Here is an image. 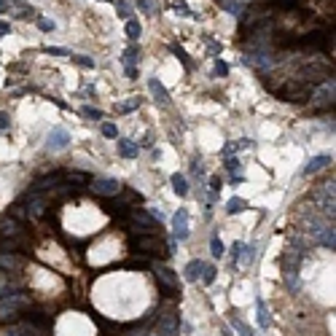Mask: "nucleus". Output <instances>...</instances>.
Returning a JSON list of instances; mask_svg holds the SVG:
<instances>
[{
	"instance_id": "f257e3e1",
	"label": "nucleus",
	"mask_w": 336,
	"mask_h": 336,
	"mask_svg": "<svg viewBox=\"0 0 336 336\" xmlns=\"http://www.w3.org/2000/svg\"><path fill=\"white\" fill-rule=\"evenodd\" d=\"M30 296L27 293H3L0 296V326L8 320H16L25 309H30Z\"/></svg>"
},
{
	"instance_id": "1a4fd4ad",
	"label": "nucleus",
	"mask_w": 336,
	"mask_h": 336,
	"mask_svg": "<svg viewBox=\"0 0 336 336\" xmlns=\"http://www.w3.org/2000/svg\"><path fill=\"white\" fill-rule=\"evenodd\" d=\"M156 280H159V285L167 290V296H172L178 290V275L169 266H156Z\"/></svg>"
},
{
	"instance_id": "58836bf2",
	"label": "nucleus",
	"mask_w": 336,
	"mask_h": 336,
	"mask_svg": "<svg viewBox=\"0 0 336 336\" xmlns=\"http://www.w3.org/2000/svg\"><path fill=\"white\" fill-rule=\"evenodd\" d=\"M127 336H145V323L143 326H135L132 331H127Z\"/></svg>"
},
{
	"instance_id": "a211bd4d",
	"label": "nucleus",
	"mask_w": 336,
	"mask_h": 336,
	"mask_svg": "<svg viewBox=\"0 0 336 336\" xmlns=\"http://www.w3.org/2000/svg\"><path fill=\"white\" fill-rule=\"evenodd\" d=\"M118 153H121L124 159H135L138 156V143H132V140H118Z\"/></svg>"
},
{
	"instance_id": "ddd939ff",
	"label": "nucleus",
	"mask_w": 336,
	"mask_h": 336,
	"mask_svg": "<svg viewBox=\"0 0 336 336\" xmlns=\"http://www.w3.org/2000/svg\"><path fill=\"white\" fill-rule=\"evenodd\" d=\"M25 266V258L19 253H0V272H19Z\"/></svg>"
},
{
	"instance_id": "e433bc0d",
	"label": "nucleus",
	"mask_w": 336,
	"mask_h": 336,
	"mask_svg": "<svg viewBox=\"0 0 336 336\" xmlns=\"http://www.w3.org/2000/svg\"><path fill=\"white\" fill-rule=\"evenodd\" d=\"M175 11H178L180 16H191V8L186 3H175Z\"/></svg>"
},
{
	"instance_id": "cd10ccee",
	"label": "nucleus",
	"mask_w": 336,
	"mask_h": 336,
	"mask_svg": "<svg viewBox=\"0 0 336 336\" xmlns=\"http://www.w3.org/2000/svg\"><path fill=\"white\" fill-rule=\"evenodd\" d=\"M138 105H140V100H135V97H132V100H127V102H118L116 113H129V111H135Z\"/></svg>"
},
{
	"instance_id": "b1692460",
	"label": "nucleus",
	"mask_w": 336,
	"mask_h": 336,
	"mask_svg": "<svg viewBox=\"0 0 336 336\" xmlns=\"http://www.w3.org/2000/svg\"><path fill=\"white\" fill-rule=\"evenodd\" d=\"M140 32H143L140 22H138V19H127V38H129V41H138Z\"/></svg>"
},
{
	"instance_id": "6e6552de",
	"label": "nucleus",
	"mask_w": 336,
	"mask_h": 336,
	"mask_svg": "<svg viewBox=\"0 0 336 336\" xmlns=\"http://www.w3.org/2000/svg\"><path fill=\"white\" fill-rule=\"evenodd\" d=\"M89 189H92L97 196H116V194L121 191V183L113 180V178H94Z\"/></svg>"
},
{
	"instance_id": "473e14b6",
	"label": "nucleus",
	"mask_w": 336,
	"mask_h": 336,
	"mask_svg": "<svg viewBox=\"0 0 336 336\" xmlns=\"http://www.w3.org/2000/svg\"><path fill=\"white\" fill-rule=\"evenodd\" d=\"M102 135L113 140V138H116V135H118V132H116V124H111V121H108V124H102Z\"/></svg>"
},
{
	"instance_id": "72a5a7b5",
	"label": "nucleus",
	"mask_w": 336,
	"mask_h": 336,
	"mask_svg": "<svg viewBox=\"0 0 336 336\" xmlns=\"http://www.w3.org/2000/svg\"><path fill=\"white\" fill-rule=\"evenodd\" d=\"M38 27H41L43 32H51V30H54V22H51V19H38Z\"/></svg>"
},
{
	"instance_id": "2eb2a0df",
	"label": "nucleus",
	"mask_w": 336,
	"mask_h": 336,
	"mask_svg": "<svg viewBox=\"0 0 336 336\" xmlns=\"http://www.w3.org/2000/svg\"><path fill=\"white\" fill-rule=\"evenodd\" d=\"M148 89H151L153 100H156L159 105H167V102H169V94H167V89L162 86V81H159V78H148Z\"/></svg>"
},
{
	"instance_id": "412c9836",
	"label": "nucleus",
	"mask_w": 336,
	"mask_h": 336,
	"mask_svg": "<svg viewBox=\"0 0 336 336\" xmlns=\"http://www.w3.org/2000/svg\"><path fill=\"white\" fill-rule=\"evenodd\" d=\"M221 5H224L231 16H242L245 14V3H242V0H221Z\"/></svg>"
},
{
	"instance_id": "c756f323",
	"label": "nucleus",
	"mask_w": 336,
	"mask_h": 336,
	"mask_svg": "<svg viewBox=\"0 0 336 336\" xmlns=\"http://www.w3.org/2000/svg\"><path fill=\"white\" fill-rule=\"evenodd\" d=\"M210 250H213L215 258H221V255H224V242H221L218 237H213V242H210Z\"/></svg>"
},
{
	"instance_id": "9b49d317",
	"label": "nucleus",
	"mask_w": 336,
	"mask_h": 336,
	"mask_svg": "<svg viewBox=\"0 0 336 336\" xmlns=\"http://www.w3.org/2000/svg\"><path fill=\"white\" fill-rule=\"evenodd\" d=\"M172 234H175V240H186L189 237V213L186 210H178L172 215Z\"/></svg>"
},
{
	"instance_id": "f03ea898",
	"label": "nucleus",
	"mask_w": 336,
	"mask_h": 336,
	"mask_svg": "<svg viewBox=\"0 0 336 336\" xmlns=\"http://www.w3.org/2000/svg\"><path fill=\"white\" fill-rule=\"evenodd\" d=\"M0 240H27L25 224L11 218V215H5V218L0 221Z\"/></svg>"
},
{
	"instance_id": "393cba45",
	"label": "nucleus",
	"mask_w": 336,
	"mask_h": 336,
	"mask_svg": "<svg viewBox=\"0 0 336 336\" xmlns=\"http://www.w3.org/2000/svg\"><path fill=\"white\" fill-rule=\"evenodd\" d=\"M255 307H258V326L261 328H266V326H269V312H266V307H264V301H255Z\"/></svg>"
},
{
	"instance_id": "7c9ffc66",
	"label": "nucleus",
	"mask_w": 336,
	"mask_h": 336,
	"mask_svg": "<svg viewBox=\"0 0 336 336\" xmlns=\"http://www.w3.org/2000/svg\"><path fill=\"white\" fill-rule=\"evenodd\" d=\"M81 113H84V116H86V118H97V121H100V118H102V111H97V108H92V105H86Z\"/></svg>"
},
{
	"instance_id": "c85d7f7f",
	"label": "nucleus",
	"mask_w": 336,
	"mask_h": 336,
	"mask_svg": "<svg viewBox=\"0 0 336 336\" xmlns=\"http://www.w3.org/2000/svg\"><path fill=\"white\" fill-rule=\"evenodd\" d=\"M70 59L81 67H94V59H89V56H84V54H70Z\"/></svg>"
},
{
	"instance_id": "4be33fe9",
	"label": "nucleus",
	"mask_w": 336,
	"mask_h": 336,
	"mask_svg": "<svg viewBox=\"0 0 336 336\" xmlns=\"http://www.w3.org/2000/svg\"><path fill=\"white\" fill-rule=\"evenodd\" d=\"M169 180H172V189H175V194H178V196H186V194H189V183H186V178H183L180 172H175Z\"/></svg>"
},
{
	"instance_id": "5701e85b",
	"label": "nucleus",
	"mask_w": 336,
	"mask_h": 336,
	"mask_svg": "<svg viewBox=\"0 0 336 336\" xmlns=\"http://www.w3.org/2000/svg\"><path fill=\"white\" fill-rule=\"evenodd\" d=\"M124 65L127 67L140 65V46H129L127 51H124Z\"/></svg>"
},
{
	"instance_id": "f704fd0d",
	"label": "nucleus",
	"mask_w": 336,
	"mask_h": 336,
	"mask_svg": "<svg viewBox=\"0 0 336 336\" xmlns=\"http://www.w3.org/2000/svg\"><path fill=\"white\" fill-rule=\"evenodd\" d=\"M215 73H218V76H226V73H229V65H226L224 59H218L215 62Z\"/></svg>"
},
{
	"instance_id": "37998d69",
	"label": "nucleus",
	"mask_w": 336,
	"mask_h": 336,
	"mask_svg": "<svg viewBox=\"0 0 336 336\" xmlns=\"http://www.w3.org/2000/svg\"><path fill=\"white\" fill-rule=\"evenodd\" d=\"M8 30H11L8 22H0V35H8Z\"/></svg>"
},
{
	"instance_id": "7ed1b4c3",
	"label": "nucleus",
	"mask_w": 336,
	"mask_h": 336,
	"mask_svg": "<svg viewBox=\"0 0 336 336\" xmlns=\"http://www.w3.org/2000/svg\"><path fill=\"white\" fill-rule=\"evenodd\" d=\"M245 65L255 67V70H269L272 65H275V56L269 54L266 49H255V51H248V54L242 56Z\"/></svg>"
},
{
	"instance_id": "79ce46f5",
	"label": "nucleus",
	"mask_w": 336,
	"mask_h": 336,
	"mask_svg": "<svg viewBox=\"0 0 336 336\" xmlns=\"http://www.w3.org/2000/svg\"><path fill=\"white\" fill-rule=\"evenodd\" d=\"M226 167H229L231 172H237V169H240V162H237V159H229V162H226Z\"/></svg>"
},
{
	"instance_id": "423d86ee",
	"label": "nucleus",
	"mask_w": 336,
	"mask_h": 336,
	"mask_svg": "<svg viewBox=\"0 0 336 336\" xmlns=\"http://www.w3.org/2000/svg\"><path fill=\"white\" fill-rule=\"evenodd\" d=\"M277 94H280L282 100H290V102H307L309 100V86H304V84H299V81H288V86L280 89Z\"/></svg>"
},
{
	"instance_id": "a18cd8bd",
	"label": "nucleus",
	"mask_w": 336,
	"mask_h": 336,
	"mask_svg": "<svg viewBox=\"0 0 336 336\" xmlns=\"http://www.w3.org/2000/svg\"><path fill=\"white\" fill-rule=\"evenodd\" d=\"M127 76L129 78H138V67H127Z\"/></svg>"
},
{
	"instance_id": "6ab92c4d",
	"label": "nucleus",
	"mask_w": 336,
	"mask_h": 336,
	"mask_svg": "<svg viewBox=\"0 0 336 336\" xmlns=\"http://www.w3.org/2000/svg\"><path fill=\"white\" fill-rule=\"evenodd\" d=\"M255 258V248L253 245H245V248H240V253H237V261H240L242 266H250Z\"/></svg>"
},
{
	"instance_id": "39448f33",
	"label": "nucleus",
	"mask_w": 336,
	"mask_h": 336,
	"mask_svg": "<svg viewBox=\"0 0 336 336\" xmlns=\"http://www.w3.org/2000/svg\"><path fill=\"white\" fill-rule=\"evenodd\" d=\"M135 253H143V255H164V242L159 237H138L135 242Z\"/></svg>"
},
{
	"instance_id": "c03bdc74",
	"label": "nucleus",
	"mask_w": 336,
	"mask_h": 336,
	"mask_svg": "<svg viewBox=\"0 0 336 336\" xmlns=\"http://www.w3.org/2000/svg\"><path fill=\"white\" fill-rule=\"evenodd\" d=\"M210 186H213V191H221V178H213V180H210Z\"/></svg>"
},
{
	"instance_id": "de8ad7c7",
	"label": "nucleus",
	"mask_w": 336,
	"mask_h": 336,
	"mask_svg": "<svg viewBox=\"0 0 336 336\" xmlns=\"http://www.w3.org/2000/svg\"><path fill=\"white\" fill-rule=\"evenodd\" d=\"M148 336H159V334H156V331H153V334H148Z\"/></svg>"
},
{
	"instance_id": "a19ab883",
	"label": "nucleus",
	"mask_w": 336,
	"mask_h": 336,
	"mask_svg": "<svg viewBox=\"0 0 336 336\" xmlns=\"http://www.w3.org/2000/svg\"><path fill=\"white\" fill-rule=\"evenodd\" d=\"M138 5L145 11V14H151V8H153V5H151V0H138Z\"/></svg>"
},
{
	"instance_id": "dca6fc26",
	"label": "nucleus",
	"mask_w": 336,
	"mask_h": 336,
	"mask_svg": "<svg viewBox=\"0 0 336 336\" xmlns=\"http://www.w3.org/2000/svg\"><path fill=\"white\" fill-rule=\"evenodd\" d=\"M326 164H331V156H315V159H309L307 162V167H304V175H315V172H320Z\"/></svg>"
},
{
	"instance_id": "c9c22d12",
	"label": "nucleus",
	"mask_w": 336,
	"mask_h": 336,
	"mask_svg": "<svg viewBox=\"0 0 336 336\" xmlns=\"http://www.w3.org/2000/svg\"><path fill=\"white\" fill-rule=\"evenodd\" d=\"M231 323H234V328H237V331H240L242 336H253V331H250V328H248V326H242V323H240V320H231Z\"/></svg>"
},
{
	"instance_id": "f3484780",
	"label": "nucleus",
	"mask_w": 336,
	"mask_h": 336,
	"mask_svg": "<svg viewBox=\"0 0 336 336\" xmlns=\"http://www.w3.org/2000/svg\"><path fill=\"white\" fill-rule=\"evenodd\" d=\"M202 266H204V261H199V258L189 261V266H186V280H189V282H196L199 275H202Z\"/></svg>"
},
{
	"instance_id": "4c0bfd02",
	"label": "nucleus",
	"mask_w": 336,
	"mask_h": 336,
	"mask_svg": "<svg viewBox=\"0 0 336 336\" xmlns=\"http://www.w3.org/2000/svg\"><path fill=\"white\" fill-rule=\"evenodd\" d=\"M172 51H175V54H178V59L183 62L186 67H191V62H189V56H186V51H183V49H172Z\"/></svg>"
},
{
	"instance_id": "09e8293b",
	"label": "nucleus",
	"mask_w": 336,
	"mask_h": 336,
	"mask_svg": "<svg viewBox=\"0 0 336 336\" xmlns=\"http://www.w3.org/2000/svg\"><path fill=\"white\" fill-rule=\"evenodd\" d=\"M102 3H113V0H102Z\"/></svg>"
},
{
	"instance_id": "9d476101",
	"label": "nucleus",
	"mask_w": 336,
	"mask_h": 336,
	"mask_svg": "<svg viewBox=\"0 0 336 336\" xmlns=\"http://www.w3.org/2000/svg\"><path fill=\"white\" fill-rule=\"evenodd\" d=\"M67 143H70V135H67V129H62V127H54L49 132V151H65Z\"/></svg>"
},
{
	"instance_id": "a878e982",
	"label": "nucleus",
	"mask_w": 336,
	"mask_h": 336,
	"mask_svg": "<svg viewBox=\"0 0 336 336\" xmlns=\"http://www.w3.org/2000/svg\"><path fill=\"white\" fill-rule=\"evenodd\" d=\"M202 272H204V275H202V282H204V285H213L215 272H218V269H215L213 264H204V266H202Z\"/></svg>"
},
{
	"instance_id": "ea45409f",
	"label": "nucleus",
	"mask_w": 336,
	"mask_h": 336,
	"mask_svg": "<svg viewBox=\"0 0 336 336\" xmlns=\"http://www.w3.org/2000/svg\"><path fill=\"white\" fill-rule=\"evenodd\" d=\"M8 121H11V118H8V113H5V111H0V132H3L5 127H8Z\"/></svg>"
},
{
	"instance_id": "aec40b11",
	"label": "nucleus",
	"mask_w": 336,
	"mask_h": 336,
	"mask_svg": "<svg viewBox=\"0 0 336 336\" xmlns=\"http://www.w3.org/2000/svg\"><path fill=\"white\" fill-rule=\"evenodd\" d=\"M242 210H248V202L240 196H231L229 202H226V213L229 215H237V213H242Z\"/></svg>"
},
{
	"instance_id": "bb28decb",
	"label": "nucleus",
	"mask_w": 336,
	"mask_h": 336,
	"mask_svg": "<svg viewBox=\"0 0 336 336\" xmlns=\"http://www.w3.org/2000/svg\"><path fill=\"white\" fill-rule=\"evenodd\" d=\"M113 3H116L118 16H121V19H129V14H132V5H129L127 0H113Z\"/></svg>"
},
{
	"instance_id": "4468645a",
	"label": "nucleus",
	"mask_w": 336,
	"mask_h": 336,
	"mask_svg": "<svg viewBox=\"0 0 336 336\" xmlns=\"http://www.w3.org/2000/svg\"><path fill=\"white\" fill-rule=\"evenodd\" d=\"M49 207V199L43 196V194H32L30 202H27V213H30V218H41L43 213H46Z\"/></svg>"
},
{
	"instance_id": "0eeeda50",
	"label": "nucleus",
	"mask_w": 336,
	"mask_h": 336,
	"mask_svg": "<svg viewBox=\"0 0 336 336\" xmlns=\"http://www.w3.org/2000/svg\"><path fill=\"white\" fill-rule=\"evenodd\" d=\"M312 105H315L317 111L334 108V81H323V86L312 94Z\"/></svg>"
},
{
	"instance_id": "2f4dec72",
	"label": "nucleus",
	"mask_w": 336,
	"mask_h": 336,
	"mask_svg": "<svg viewBox=\"0 0 336 336\" xmlns=\"http://www.w3.org/2000/svg\"><path fill=\"white\" fill-rule=\"evenodd\" d=\"M46 54H51V56H70V51L59 49V46H46Z\"/></svg>"
},
{
	"instance_id": "f8f14e48",
	"label": "nucleus",
	"mask_w": 336,
	"mask_h": 336,
	"mask_svg": "<svg viewBox=\"0 0 336 336\" xmlns=\"http://www.w3.org/2000/svg\"><path fill=\"white\" fill-rule=\"evenodd\" d=\"M43 331L41 328H35L30 320H25V323H11L8 328H5V336H41Z\"/></svg>"
},
{
	"instance_id": "49530a36",
	"label": "nucleus",
	"mask_w": 336,
	"mask_h": 336,
	"mask_svg": "<svg viewBox=\"0 0 336 336\" xmlns=\"http://www.w3.org/2000/svg\"><path fill=\"white\" fill-rule=\"evenodd\" d=\"M0 11H5V0H0Z\"/></svg>"
},
{
	"instance_id": "20e7f679",
	"label": "nucleus",
	"mask_w": 336,
	"mask_h": 336,
	"mask_svg": "<svg viewBox=\"0 0 336 336\" xmlns=\"http://www.w3.org/2000/svg\"><path fill=\"white\" fill-rule=\"evenodd\" d=\"M156 334L159 336H178L180 334V317L178 312H164L162 317H159V326H156Z\"/></svg>"
}]
</instances>
